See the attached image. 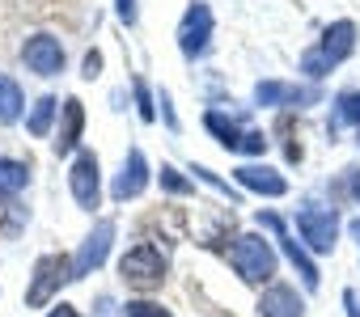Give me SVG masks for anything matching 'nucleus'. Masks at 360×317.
<instances>
[{"label":"nucleus","mask_w":360,"mask_h":317,"mask_svg":"<svg viewBox=\"0 0 360 317\" xmlns=\"http://www.w3.org/2000/svg\"><path fill=\"white\" fill-rule=\"evenodd\" d=\"M259 220H263L267 229H276V233H280V241H284V254H288V258H292V267L301 271V279H305V288H318V267H314V262L305 258V250H301V245H297L292 237H284V224H280L276 216H259Z\"/></svg>","instance_id":"4468645a"},{"label":"nucleus","mask_w":360,"mask_h":317,"mask_svg":"<svg viewBox=\"0 0 360 317\" xmlns=\"http://www.w3.org/2000/svg\"><path fill=\"white\" fill-rule=\"evenodd\" d=\"M26 182H30V170L22 161H13V156H0V199L18 195Z\"/></svg>","instance_id":"dca6fc26"},{"label":"nucleus","mask_w":360,"mask_h":317,"mask_svg":"<svg viewBox=\"0 0 360 317\" xmlns=\"http://www.w3.org/2000/svg\"><path fill=\"white\" fill-rule=\"evenodd\" d=\"M297 233L309 241V250L326 254L335 245V237H339V216L330 208H301L297 212Z\"/></svg>","instance_id":"20e7f679"},{"label":"nucleus","mask_w":360,"mask_h":317,"mask_svg":"<svg viewBox=\"0 0 360 317\" xmlns=\"http://www.w3.org/2000/svg\"><path fill=\"white\" fill-rule=\"evenodd\" d=\"M119 275H123V283L127 288H136V292H153V288H161V279H165V258H161V250L157 245H131L123 258H119Z\"/></svg>","instance_id":"f257e3e1"},{"label":"nucleus","mask_w":360,"mask_h":317,"mask_svg":"<svg viewBox=\"0 0 360 317\" xmlns=\"http://www.w3.org/2000/svg\"><path fill=\"white\" fill-rule=\"evenodd\" d=\"M115 9H119V22L136 26V0H115Z\"/></svg>","instance_id":"393cba45"},{"label":"nucleus","mask_w":360,"mask_h":317,"mask_svg":"<svg viewBox=\"0 0 360 317\" xmlns=\"http://www.w3.org/2000/svg\"><path fill=\"white\" fill-rule=\"evenodd\" d=\"M343 300H347V313L360 317V300H356V292H343Z\"/></svg>","instance_id":"bb28decb"},{"label":"nucleus","mask_w":360,"mask_h":317,"mask_svg":"<svg viewBox=\"0 0 360 317\" xmlns=\"http://www.w3.org/2000/svg\"><path fill=\"white\" fill-rule=\"evenodd\" d=\"M22 60H26V68L39 72V76H60V68H64V47H60V39H51V34H34V39H26Z\"/></svg>","instance_id":"423d86ee"},{"label":"nucleus","mask_w":360,"mask_h":317,"mask_svg":"<svg viewBox=\"0 0 360 317\" xmlns=\"http://www.w3.org/2000/svg\"><path fill=\"white\" fill-rule=\"evenodd\" d=\"M98 68H102V55H98V51H89V55H85V76L94 81V76H98Z\"/></svg>","instance_id":"a878e982"},{"label":"nucleus","mask_w":360,"mask_h":317,"mask_svg":"<svg viewBox=\"0 0 360 317\" xmlns=\"http://www.w3.org/2000/svg\"><path fill=\"white\" fill-rule=\"evenodd\" d=\"M51 114H56V97H39L34 102V114H30V135H47V127H51Z\"/></svg>","instance_id":"6ab92c4d"},{"label":"nucleus","mask_w":360,"mask_h":317,"mask_svg":"<svg viewBox=\"0 0 360 317\" xmlns=\"http://www.w3.org/2000/svg\"><path fill=\"white\" fill-rule=\"evenodd\" d=\"M352 47H356V26H352V22H335V26L322 34L318 55H322L326 64H339V60H347V55H352Z\"/></svg>","instance_id":"9b49d317"},{"label":"nucleus","mask_w":360,"mask_h":317,"mask_svg":"<svg viewBox=\"0 0 360 317\" xmlns=\"http://www.w3.org/2000/svg\"><path fill=\"white\" fill-rule=\"evenodd\" d=\"M356 195H360V191H356Z\"/></svg>","instance_id":"c756f323"},{"label":"nucleus","mask_w":360,"mask_h":317,"mask_svg":"<svg viewBox=\"0 0 360 317\" xmlns=\"http://www.w3.org/2000/svg\"><path fill=\"white\" fill-rule=\"evenodd\" d=\"M229 262H233V271H238L246 283H263V279L276 275V250H271L263 237H255V233H246V237L233 241Z\"/></svg>","instance_id":"f03ea898"},{"label":"nucleus","mask_w":360,"mask_h":317,"mask_svg":"<svg viewBox=\"0 0 360 317\" xmlns=\"http://www.w3.org/2000/svg\"><path fill=\"white\" fill-rule=\"evenodd\" d=\"M356 237H360V224H356Z\"/></svg>","instance_id":"c85d7f7f"},{"label":"nucleus","mask_w":360,"mask_h":317,"mask_svg":"<svg viewBox=\"0 0 360 317\" xmlns=\"http://www.w3.org/2000/svg\"><path fill=\"white\" fill-rule=\"evenodd\" d=\"M263 148H267V135H263V131H246L238 152H263Z\"/></svg>","instance_id":"b1692460"},{"label":"nucleus","mask_w":360,"mask_h":317,"mask_svg":"<svg viewBox=\"0 0 360 317\" xmlns=\"http://www.w3.org/2000/svg\"><path fill=\"white\" fill-rule=\"evenodd\" d=\"M238 182H242L246 191H259V195H271V199H280V195L288 191V182H284L276 170H259V166L238 170Z\"/></svg>","instance_id":"ddd939ff"},{"label":"nucleus","mask_w":360,"mask_h":317,"mask_svg":"<svg viewBox=\"0 0 360 317\" xmlns=\"http://www.w3.org/2000/svg\"><path fill=\"white\" fill-rule=\"evenodd\" d=\"M110 241H115V220H98V229L85 237V245H81V254L72 262V279H85L89 271H98L106 262V254H110Z\"/></svg>","instance_id":"0eeeda50"},{"label":"nucleus","mask_w":360,"mask_h":317,"mask_svg":"<svg viewBox=\"0 0 360 317\" xmlns=\"http://www.w3.org/2000/svg\"><path fill=\"white\" fill-rule=\"evenodd\" d=\"M144 187H148L144 152H140V148H131V152H127V161H123V170H119V178H115V199H119V203H123V199H136Z\"/></svg>","instance_id":"1a4fd4ad"},{"label":"nucleus","mask_w":360,"mask_h":317,"mask_svg":"<svg viewBox=\"0 0 360 317\" xmlns=\"http://www.w3.org/2000/svg\"><path fill=\"white\" fill-rule=\"evenodd\" d=\"M81 127H85V110H81V102H77V97H68V102H64V127H60V135H56V152H60V156L77 148Z\"/></svg>","instance_id":"2eb2a0df"},{"label":"nucleus","mask_w":360,"mask_h":317,"mask_svg":"<svg viewBox=\"0 0 360 317\" xmlns=\"http://www.w3.org/2000/svg\"><path fill=\"white\" fill-rule=\"evenodd\" d=\"M22 114V89L13 76H0V123H13Z\"/></svg>","instance_id":"a211bd4d"},{"label":"nucleus","mask_w":360,"mask_h":317,"mask_svg":"<svg viewBox=\"0 0 360 317\" xmlns=\"http://www.w3.org/2000/svg\"><path fill=\"white\" fill-rule=\"evenodd\" d=\"M208 34H212V9L208 5H191L183 26H178V47H183V55L195 60L208 47Z\"/></svg>","instance_id":"6e6552de"},{"label":"nucleus","mask_w":360,"mask_h":317,"mask_svg":"<svg viewBox=\"0 0 360 317\" xmlns=\"http://www.w3.org/2000/svg\"><path fill=\"white\" fill-rule=\"evenodd\" d=\"M339 110H335V123L330 127H343V123H360V93H339V102H335Z\"/></svg>","instance_id":"aec40b11"},{"label":"nucleus","mask_w":360,"mask_h":317,"mask_svg":"<svg viewBox=\"0 0 360 317\" xmlns=\"http://www.w3.org/2000/svg\"><path fill=\"white\" fill-rule=\"evenodd\" d=\"M131 89H136V106H140V119L148 123V119H153V97H148L144 81H131Z\"/></svg>","instance_id":"5701e85b"},{"label":"nucleus","mask_w":360,"mask_h":317,"mask_svg":"<svg viewBox=\"0 0 360 317\" xmlns=\"http://www.w3.org/2000/svg\"><path fill=\"white\" fill-rule=\"evenodd\" d=\"M255 97H259L263 106H280V102L305 106V102H318V89H297V85H284V81H263V85L255 89Z\"/></svg>","instance_id":"f8f14e48"},{"label":"nucleus","mask_w":360,"mask_h":317,"mask_svg":"<svg viewBox=\"0 0 360 317\" xmlns=\"http://www.w3.org/2000/svg\"><path fill=\"white\" fill-rule=\"evenodd\" d=\"M123 313H127V317H174L169 309H161V304H153V300H127Z\"/></svg>","instance_id":"412c9836"},{"label":"nucleus","mask_w":360,"mask_h":317,"mask_svg":"<svg viewBox=\"0 0 360 317\" xmlns=\"http://www.w3.org/2000/svg\"><path fill=\"white\" fill-rule=\"evenodd\" d=\"M259 317H305V304L288 283H276L259 296Z\"/></svg>","instance_id":"9d476101"},{"label":"nucleus","mask_w":360,"mask_h":317,"mask_svg":"<svg viewBox=\"0 0 360 317\" xmlns=\"http://www.w3.org/2000/svg\"><path fill=\"white\" fill-rule=\"evenodd\" d=\"M47 317H77V309H72V304H60V309H51Z\"/></svg>","instance_id":"cd10ccee"},{"label":"nucleus","mask_w":360,"mask_h":317,"mask_svg":"<svg viewBox=\"0 0 360 317\" xmlns=\"http://www.w3.org/2000/svg\"><path fill=\"white\" fill-rule=\"evenodd\" d=\"M161 187L174 191V195H187V191H191V182H187V178H178V170H169V166H161Z\"/></svg>","instance_id":"4be33fe9"},{"label":"nucleus","mask_w":360,"mask_h":317,"mask_svg":"<svg viewBox=\"0 0 360 317\" xmlns=\"http://www.w3.org/2000/svg\"><path fill=\"white\" fill-rule=\"evenodd\" d=\"M68 187H72V199H77L85 212L98 208V199H102V182H98V156H94V152H81L77 161H72Z\"/></svg>","instance_id":"39448f33"},{"label":"nucleus","mask_w":360,"mask_h":317,"mask_svg":"<svg viewBox=\"0 0 360 317\" xmlns=\"http://www.w3.org/2000/svg\"><path fill=\"white\" fill-rule=\"evenodd\" d=\"M204 127H208L225 148H242V135H246V131H238V123H233V119H225L221 110H208V114H204Z\"/></svg>","instance_id":"f3484780"},{"label":"nucleus","mask_w":360,"mask_h":317,"mask_svg":"<svg viewBox=\"0 0 360 317\" xmlns=\"http://www.w3.org/2000/svg\"><path fill=\"white\" fill-rule=\"evenodd\" d=\"M68 279H72V262L64 254H43L34 262V275H30V288H26V304L43 309L60 292V283H68Z\"/></svg>","instance_id":"7ed1b4c3"}]
</instances>
